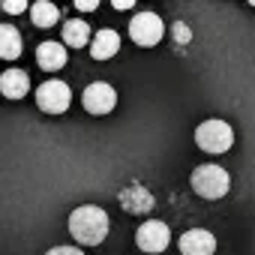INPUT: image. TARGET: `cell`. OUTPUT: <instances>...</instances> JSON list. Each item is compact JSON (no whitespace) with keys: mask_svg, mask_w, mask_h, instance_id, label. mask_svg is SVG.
Masks as SVG:
<instances>
[{"mask_svg":"<svg viewBox=\"0 0 255 255\" xmlns=\"http://www.w3.org/2000/svg\"><path fill=\"white\" fill-rule=\"evenodd\" d=\"M108 213L96 204H81L69 213V234L81 246H99L108 237Z\"/></svg>","mask_w":255,"mask_h":255,"instance_id":"cell-1","label":"cell"},{"mask_svg":"<svg viewBox=\"0 0 255 255\" xmlns=\"http://www.w3.org/2000/svg\"><path fill=\"white\" fill-rule=\"evenodd\" d=\"M189 186L198 198H207V201H216V198H225L228 189H231V174L219 165H198L189 177Z\"/></svg>","mask_w":255,"mask_h":255,"instance_id":"cell-2","label":"cell"},{"mask_svg":"<svg viewBox=\"0 0 255 255\" xmlns=\"http://www.w3.org/2000/svg\"><path fill=\"white\" fill-rule=\"evenodd\" d=\"M195 144L204 153H225L234 144V129L225 120H219V117L204 120V123H198V129H195Z\"/></svg>","mask_w":255,"mask_h":255,"instance_id":"cell-3","label":"cell"},{"mask_svg":"<svg viewBox=\"0 0 255 255\" xmlns=\"http://www.w3.org/2000/svg\"><path fill=\"white\" fill-rule=\"evenodd\" d=\"M72 102V93H69V84L60 81V78H48L45 84L36 87V105L39 111L45 114H63Z\"/></svg>","mask_w":255,"mask_h":255,"instance_id":"cell-4","label":"cell"},{"mask_svg":"<svg viewBox=\"0 0 255 255\" xmlns=\"http://www.w3.org/2000/svg\"><path fill=\"white\" fill-rule=\"evenodd\" d=\"M162 36H165V24L156 12H138L129 21V39L141 48H153Z\"/></svg>","mask_w":255,"mask_h":255,"instance_id":"cell-5","label":"cell"},{"mask_svg":"<svg viewBox=\"0 0 255 255\" xmlns=\"http://www.w3.org/2000/svg\"><path fill=\"white\" fill-rule=\"evenodd\" d=\"M135 243H138L141 252L159 255V252H165L168 243H171V228H168L165 222H159V219H147V222L138 225V231H135Z\"/></svg>","mask_w":255,"mask_h":255,"instance_id":"cell-6","label":"cell"},{"mask_svg":"<svg viewBox=\"0 0 255 255\" xmlns=\"http://www.w3.org/2000/svg\"><path fill=\"white\" fill-rule=\"evenodd\" d=\"M81 105H84L87 114H96V117H99V114H108V111H114V105H117V90H114L108 81H93V84L84 87Z\"/></svg>","mask_w":255,"mask_h":255,"instance_id":"cell-7","label":"cell"},{"mask_svg":"<svg viewBox=\"0 0 255 255\" xmlns=\"http://www.w3.org/2000/svg\"><path fill=\"white\" fill-rule=\"evenodd\" d=\"M120 207L126 213H150L153 210V192L141 183H129V186H123L120 195H117Z\"/></svg>","mask_w":255,"mask_h":255,"instance_id":"cell-8","label":"cell"},{"mask_svg":"<svg viewBox=\"0 0 255 255\" xmlns=\"http://www.w3.org/2000/svg\"><path fill=\"white\" fill-rule=\"evenodd\" d=\"M183 255H213L216 252V237L207 228H189L186 234H180L177 240Z\"/></svg>","mask_w":255,"mask_h":255,"instance_id":"cell-9","label":"cell"},{"mask_svg":"<svg viewBox=\"0 0 255 255\" xmlns=\"http://www.w3.org/2000/svg\"><path fill=\"white\" fill-rule=\"evenodd\" d=\"M36 63H39V69H45V72H57V69H63L66 66V45H60V42H39L36 45Z\"/></svg>","mask_w":255,"mask_h":255,"instance_id":"cell-10","label":"cell"},{"mask_svg":"<svg viewBox=\"0 0 255 255\" xmlns=\"http://www.w3.org/2000/svg\"><path fill=\"white\" fill-rule=\"evenodd\" d=\"M0 90L6 99H24L30 93V78L24 69H6L0 75Z\"/></svg>","mask_w":255,"mask_h":255,"instance_id":"cell-11","label":"cell"},{"mask_svg":"<svg viewBox=\"0 0 255 255\" xmlns=\"http://www.w3.org/2000/svg\"><path fill=\"white\" fill-rule=\"evenodd\" d=\"M120 51V36L114 33V30H96V36H93V42H90V54H93V60H111L114 54Z\"/></svg>","mask_w":255,"mask_h":255,"instance_id":"cell-12","label":"cell"},{"mask_svg":"<svg viewBox=\"0 0 255 255\" xmlns=\"http://www.w3.org/2000/svg\"><path fill=\"white\" fill-rule=\"evenodd\" d=\"M90 42H93V36H90L87 21L72 18V21L63 24V45H69V48H84V45H90Z\"/></svg>","mask_w":255,"mask_h":255,"instance_id":"cell-13","label":"cell"},{"mask_svg":"<svg viewBox=\"0 0 255 255\" xmlns=\"http://www.w3.org/2000/svg\"><path fill=\"white\" fill-rule=\"evenodd\" d=\"M21 54V33L6 21L0 24V57L3 60H15Z\"/></svg>","mask_w":255,"mask_h":255,"instance_id":"cell-14","label":"cell"},{"mask_svg":"<svg viewBox=\"0 0 255 255\" xmlns=\"http://www.w3.org/2000/svg\"><path fill=\"white\" fill-rule=\"evenodd\" d=\"M30 21L36 27H54L60 21V9L54 3H48V0H36V3L30 6Z\"/></svg>","mask_w":255,"mask_h":255,"instance_id":"cell-15","label":"cell"},{"mask_svg":"<svg viewBox=\"0 0 255 255\" xmlns=\"http://www.w3.org/2000/svg\"><path fill=\"white\" fill-rule=\"evenodd\" d=\"M174 39H177V45H186V42H192V30L186 27V21H174Z\"/></svg>","mask_w":255,"mask_h":255,"instance_id":"cell-16","label":"cell"},{"mask_svg":"<svg viewBox=\"0 0 255 255\" xmlns=\"http://www.w3.org/2000/svg\"><path fill=\"white\" fill-rule=\"evenodd\" d=\"M0 6H3V12H9V15H18V12H24V9H27L24 0H3Z\"/></svg>","mask_w":255,"mask_h":255,"instance_id":"cell-17","label":"cell"},{"mask_svg":"<svg viewBox=\"0 0 255 255\" xmlns=\"http://www.w3.org/2000/svg\"><path fill=\"white\" fill-rule=\"evenodd\" d=\"M45 255H84L78 246H54V249H48Z\"/></svg>","mask_w":255,"mask_h":255,"instance_id":"cell-18","label":"cell"},{"mask_svg":"<svg viewBox=\"0 0 255 255\" xmlns=\"http://www.w3.org/2000/svg\"><path fill=\"white\" fill-rule=\"evenodd\" d=\"M75 9L78 12H93V9H99V0H75Z\"/></svg>","mask_w":255,"mask_h":255,"instance_id":"cell-19","label":"cell"},{"mask_svg":"<svg viewBox=\"0 0 255 255\" xmlns=\"http://www.w3.org/2000/svg\"><path fill=\"white\" fill-rule=\"evenodd\" d=\"M111 6H114V9L120 12V9H132L135 3H132V0H114V3H111Z\"/></svg>","mask_w":255,"mask_h":255,"instance_id":"cell-20","label":"cell"}]
</instances>
